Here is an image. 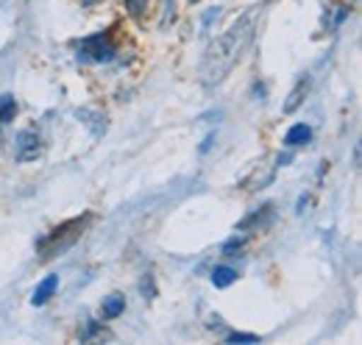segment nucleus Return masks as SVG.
I'll return each instance as SVG.
<instances>
[{"label":"nucleus","mask_w":362,"mask_h":345,"mask_svg":"<svg viewBox=\"0 0 362 345\" xmlns=\"http://www.w3.org/2000/svg\"><path fill=\"white\" fill-rule=\"evenodd\" d=\"M257 17H259V8L245 11L223 37H218L215 42L209 45V50L204 56V64H201V81H204V86H218L231 73V67L240 62V56L245 53L248 42L254 40Z\"/></svg>","instance_id":"obj_1"},{"label":"nucleus","mask_w":362,"mask_h":345,"mask_svg":"<svg viewBox=\"0 0 362 345\" xmlns=\"http://www.w3.org/2000/svg\"><path fill=\"white\" fill-rule=\"evenodd\" d=\"M87 223H90V215L76 217V220H67V223H62L59 228H53L50 234H45V237L37 242V254H40V259L47 262V259L64 254L67 248H73V245H76V240L84 234Z\"/></svg>","instance_id":"obj_2"},{"label":"nucleus","mask_w":362,"mask_h":345,"mask_svg":"<svg viewBox=\"0 0 362 345\" xmlns=\"http://www.w3.org/2000/svg\"><path fill=\"white\" fill-rule=\"evenodd\" d=\"M78 59L81 62H98V64L112 62L115 59V45L109 42L106 34L87 37V40H81V45H78Z\"/></svg>","instance_id":"obj_3"},{"label":"nucleus","mask_w":362,"mask_h":345,"mask_svg":"<svg viewBox=\"0 0 362 345\" xmlns=\"http://www.w3.org/2000/svg\"><path fill=\"white\" fill-rule=\"evenodd\" d=\"M40 153H42V139H40V134L31 129L20 131V134H17V142H14V156H17V162H34Z\"/></svg>","instance_id":"obj_4"},{"label":"nucleus","mask_w":362,"mask_h":345,"mask_svg":"<svg viewBox=\"0 0 362 345\" xmlns=\"http://www.w3.org/2000/svg\"><path fill=\"white\" fill-rule=\"evenodd\" d=\"M276 168H279V165H259V168H254L251 175L243 181V189H248V192L265 189V187L273 181V175H276Z\"/></svg>","instance_id":"obj_5"},{"label":"nucleus","mask_w":362,"mask_h":345,"mask_svg":"<svg viewBox=\"0 0 362 345\" xmlns=\"http://www.w3.org/2000/svg\"><path fill=\"white\" fill-rule=\"evenodd\" d=\"M273 220H276L273 204H265L262 209H257L254 215L245 217V220H243V223H240L237 228H240V231H251V228H254V231H262V228H268V226H271Z\"/></svg>","instance_id":"obj_6"},{"label":"nucleus","mask_w":362,"mask_h":345,"mask_svg":"<svg viewBox=\"0 0 362 345\" xmlns=\"http://www.w3.org/2000/svg\"><path fill=\"white\" fill-rule=\"evenodd\" d=\"M310 89H313V78L310 76H304L298 84L293 86V92L287 95V100H284V106H281V112L284 115H293L304 100H307V95H310Z\"/></svg>","instance_id":"obj_7"},{"label":"nucleus","mask_w":362,"mask_h":345,"mask_svg":"<svg viewBox=\"0 0 362 345\" xmlns=\"http://www.w3.org/2000/svg\"><path fill=\"white\" fill-rule=\"evenodd\" d=\"M76 117L92 131V136H103L106 129H109V123H106V115L103 112H98V109H78L76 112Z\"/></svg>","instance_id":"obj_8"},{"label":"nucleus","mask_w":362,"mask_h":345,"mask_svg":"<svg viewBox=\"0 0 362 345\" xmlns=\"http://www.w3.org/2000/svg\"><path fill=\"white\" fill-rule=\"evenodd\" d=\"M56 290H59V276H45V279L37 284V290H34V296H31V303H34V306H45V303L53 298Z\"/></svg>","instance_id":"obj_9"},{"label":"nucleus","mask_w":362,"mask_h":345,"mask_svg":"<svg viewBox=\"0 0 362 345\" xmlns=\"http://www.w3.org/2000/svg\"><path fill=\"white\" fill-rule=\"evenodd\" d=\"M310 139H313V129L304 126V123H296L293 129L284 134V145H287V148H298V145H304V142H310Z\"/></svg>","instance_id":"obj_10"},{"label":"nucleus","mask_w":362,"mask_h":345,"mask_svg":"<svg viewBox=\"0 0 362 345\" xmlns=\"http://www.w3.org/2000/svg\"><path fill=\"white\" fill-rule=\"evenodd\" d=\"M100 312H103V317L106 320H115V317H120L123 312H126V298L123 296H109V298H103V306H100Z\"/></svg>","instance_id":"obj_11"},{"label":"nucleus","mask_w":362,"mask_h":345,"mask_svg":"<svg viewBox=\"0 0 362 345\" xmlns=\"http://www.w3.org/2000/svg\"><path fill=\"white\" fill-rule=\"evenodd\" d=\"M237 281V270L234 267H226V264H218L215 270H212V284L215 287H221V290H226Z\"/></svg>","instance_id":"obj_12"},{"label":"nucleus","mask_w":362,"mask_h":345,"mask_svg":"<svg viewBox=\"0 0 362 345\" xmlns=\"http://www.w3.org/2000/svg\"><path fill=\"white\" fill-rule=\"evenodd\" d=\"M14 115H17V103H14V98H11V95H0V123L8 126V123L14 120Z\"/></svg>","instance_id":"obj_13"},{"label":"nucleus","mask_w":362,"mask_h":345,"mask_svg":"<svg viewBox=\"0 0 362 345\" xmlns=\"http://www.w3.org/2000/svg\"><path fill=\"white\" fill-rule=\"evenodd\" d=\"M228 345H257L259 343V337L257 334H245V332H231L226 337Z\"/></svg>","instance_id":"obj_14"},{"label":"nucleus","mask_w":362,"mask_h":345,"mask_svg":"<svg viewBox=\"0 0 362 345\" xmlns=\"http://www.w3.org/2000/svg\"><path fill=\"white\" fill-rule=\"evenodd\" d=\"M98 334H103V326H98L95 320H87L84 323V332H81V343H90L92 337H98Z\"/></svg>","instance_id":"obj_15"},{"label":"nucleus","mask_w":362,"mask_h":345,"mask_svg":"<svg viewBox=\"0 0 362 345\" xmlns=\"http://www.w3.org/2000/svg\"><path fill=\"white\" fill-rule=\"evenodd\" d=\"M334 8H337V11H334V14H332V20L326 23V28H337V25H340V23L349 17V11H351L349 6H334Z\"/></svg>","instance_id":"obj_16"},{"label":"nucleus","mask_w":362,"mask_h":345,"mask_svg":"<svg viewBox=\"0 0 362 345\" xmlns=\"http://www.w3.org/2000/svg\"><path fill=\"white\" fill-rule=\"evenodd\" d=\"M126 8H129L132 17H139L148 8V0H126Z\"/></svg>","instance_id":"obj_17"},{"label":"nucleus","mask_w":362,"mask_h":345,"mask_svg":"<svg viewBox=\"0 0 362 345\" xmlns=\"http://www.w3.org/2000/svg\"><path fill=\"white\" fill-rule=\"evenodd\" d=\"M139 290H142V296H145L148 301H151V298L156 296V287H153V279H151L148 273H145V279H142V284H139Z\"/></svg>","instance_id":"obj_18"},{"label":"nucleus","mask_w":362,"mask_h":345,"mask_svg":"<svg viewBox=\"0 0 362 345\" xmlns=\"http://www.w3.org/2000/svg\"><path fill=\"white\" fill-rule=\"evenodd\" d=\"M245 245V237H234V240H228L226 245H223V254L226 257H234V251H240Z\"/></svg>","instance_id":"obj_19"},{"label":"nucleus","mask_w":362,"mask_h":345,"mask_svg":"<svg viewBox=\"0 0 362 345\" xmlns=\"http://www.w3.org/2000/svg\"><path fill=\"white\" fill-rule=\"evenodd\" d=\"M218 17H221V8L206 11V14H204V28H209V23H212V20H218Z\"/></svg>","instance_id":"obj_20"},{"label":"nucleus","mask_w":362,"mask_h":345,"mask_svg":"<svg viewBox=\"0 0 362 345\" xmlns=\"http://www.w3.org/2000/svg\"><path fill=\"white\" fill-rule=\"evenodd\" d=\"M276 162H279V165H281V168H284V165H287V162H293V153H281V156H279V159H276Z\"/></svg>","instance_id":"obj_21"},{"label":"nucleus","mask_w":362,"mask_h":345,"mask_svg":"<svg viewBox=\"0 0 362 345\" xmlns=\"http://www.w3.org/2000/svg\"><path fill=\"white\" fill-rule=\"evenodd\" d=\"M307 204H310V198H307V195H304V198H301V201H298V212H304V206H307Z\"/></svg>","instance_id":"obj_22"},{"label":"nucleus","mask_w":362,"mask_h":345,"mask_svg":"<svg viewBox=\"0 0 362 345\" xmlns=\"http://www.w3.org/2000/svg\"><path fill=\"white\" fill-rule=\"evenodd\" d=\"M95 3H100V0H81V6H95Z\"/></svg>","instance_id":"obj_23"}]
</instances>
